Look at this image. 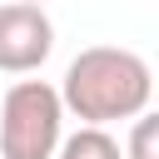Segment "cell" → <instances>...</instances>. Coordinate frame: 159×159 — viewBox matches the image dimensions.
Returning a JSON list of instances; mask_svg holds the SVG:
<instances>
[{"instance_id":"cell-2","label":"cell","mask_w":159,"mask_h":159,"mask_svg":"<svg viewBox=\"0 0 159 159\" xmlns=\"http://www.w3.org/2000/svg\"><path fill=\"white\" fill-rule=\"evenodd\" d=\"M65 144V99L45 80H15L0 99V159H55Z\"/></svg>"},{"instance_id":"cell-4","label":"cell","mask_w":159,"mask_h":159,"mask_svg":"<svg viewBox=\"0 0 159 159\" xmlns=\"http://www.w3.org/2000/svg\"><path fill=\"white\" fill-rule=\"evenodd\" d=\"M60 159H124L119 139L109 129H94V124H80L75 134H65L60 144Z\"/></svg>"},{"instance_id":"cell-5","label":"cell","mask_w":159,"mask_h":159,"mask_svg":"<svg viewBox=\"0 0 159 159\" xmlns=\"http://www.w3.org/2000/svg\"><path fill=\"white\" fill-rule=\"evenodd\" d=\"M124 159H159V109L139 114L124 139Z\"/></svg>"},{"instance_id":"cell-1","label":"cell","mask_w":159,"mask_h":159,"mask_svg":"<svg viewBox=\"0 0 159 159\" xmlns=\"http://www.w3.org/2000/svg\"><path fill=\"white\" fill-rule=\"evenodd\" d=\"M149 94H154V70L144 55L124 50V45H89L65 65L60 80V99L65 114H75L80 124H114V119H139L149 114Z\"/></svg>"},{"instance_id":"cell-3","label":"cell","mask_w":159,"mask_h":159,"mask_svg":"<svg viewBox=\"0 0 159 159\" xmlns=\"http://www.w3.org/2000/svg\"><path fill=\"white\" fill-rule=\"evenodd\" d=\"M55 55V20L45 5H0V70L5 75H35Z\"/></svg>"},{"instance_id":"cell-6","label":"cell","mask_w":159,"mask_h":159,"mask_svg":"<svg viewBox=\"0 0 159 159\" xmlns=\"http://www.w3.org/2000/svg\"><path fill=\"white\" fill-rule=\"evenodd\" d=\"M20 5H45V0H20Z\"/></svg>"}]
</instances>
